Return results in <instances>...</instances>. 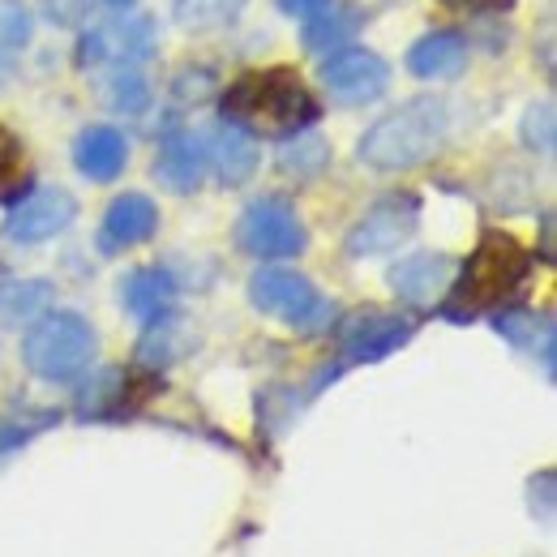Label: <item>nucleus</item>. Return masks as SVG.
Wrapping results in <instances>:
<instances>
[{
	"instance_id": "nucleus-1",
	"label": "nucleus",
	"mask_w": 557,
	"mask_h": 557,
	"mask_svg": "<svg viewBox=\"0 0 557 557\" xmlns=\"http://www.w3.org/2000/svg\"><path fill=\"white\" fill-rule=\"evenodd\" d=\"M322 116L313 90L305 77L287 65L275 70H249L223 90V121L240 134L258 138H296L309 134V125Z\"/></svg>"
},
{
	"instance_id": "nucleus-2",
	"label": "nucleus",
	"mask_w": 557,
	"mask_h": 557,
	"mask_svg": "<svg viewBox=\"0 0 557 557\" xmlns=\"http://www.w3.org/2000/svg\"><path fill=\"white\" fill-rule=\"evenodd\" d=\"M532 275V253L510 236V232H485L481 245L468 253L459 267V283L450 287L442 318L450 322H472L488 309L506 305Z\"/></svg>"
},
{
	"instance_id": "nucleus-3",
	"label": "nucleus",
	"mask_w": 557,
	"mask_h": 557,
	"mask_svg": "<svg viewBox=\"0 0 557 557\" xmlns=\"http://www.w3.org/2000/svg\"><path fill=\"white\" fill-rule=\"evenodd\" d=\"M446 134H450L446 103L433 95H420V99H408L404 108H395L391 116H382L360 138V163L377 172H408L424 159H433Z\"/></svg>"
},
{
	"instance_id": "nucleus-4",
	"label": "nucleus",
	"mask_w": 557,
	"mask_h": 557,
	"mask_svg": "<svg viewBox=\"0 0 557 557\" xmlns=\"http://www.w3.org/2000/svg\"><path fill=\"white\" fill-rule=\"evenodd\" d=\"M95 351H99L95 326L82 313H48L22 339L26 369L35 377H44V382H73V377H82L90 369Z\"/></svg>"
},
{
	"instance_id": "nucleus-5",
	"label": "nucleus",
	"mask_w": 557,
	"mask_h": 557,
	"mask_svg": "<svg viewBox=\"0 0 557 557\" xmlns=\"http://www.w3.org/2000/svg\"><path fill=\"white\" fill-rule=\"evenodd\" d=\"M249 300L267 318H275L283 326H296V331H318L331 318L326 296L305 275L283 271V267H267L249 278Z\"/></svg>"
},
{
	"instance_id": "nucleus-6",
	"label": "nucleus",
	"mask_w": 557,
	"mask_h": 557,
	"mask_svg": "<svg viewBox=\"0 0 557 557\" xmlns=\"http://www.w3.org/2000/svg\"><path fill=\"white\" fill-rule=\"evenodd\" d=\"M236 245L249 258L275 262V258L305 253L309 232H305L300 214L292 210V202H283V198H258L253 207L240 214V223H236Z\"/></svg>"
},
{
	"instance_id": "nucleus-7",
	"label": "nucleus",
	"mask_w": 557,
	"mask_h": 557,
	"mask_svg": "<svg viewBox=\"0 0 557 557\" xmlns=\"http://www.w3.org/2000/svg\"><path fill=\"white\" fill-rule=\"evenodd\" d=\"M420 227V198L417 194H386L364 210L348 232L351 258H377V253H395L404 240H412Z\"/></svg>"
},
{
	"instance_id": "nucleus-8",
	"label": "nucleus",
	"mask_w": 557,
	"mask_h": 557,
	"mask_svg": "<svg viewBox=\"0 0 557 557\" xmlns=\"http://www.w3.org/2000/svg\"><path fill=\"white\" fill-rule=\"evenodd\" d=\"M322 86L335 103H373L391 86V65L369 48H344L322 65Z\"/></svg>"
},
{
	"instance_id": "nucleus-9",
	"label": "nucleus",
	"mask_w": 557,
	"mask_h": 557,
	"mask_svg": "<svg viewBox=\"0 0 557 557\" xmlns=\"http://www.w3.org/2000/svg\"><path fill=\"white\" fill-rule=\"evenodd\" d=\"M150 48H154V22L129 13V17H116V22L99 26V30H90V35L82 39V48H77V65H82V70H86V65L134 70L138 61L150 57Z\"/></svg>"
},
{
	"instance_id": "nucleus-10",
	"label": "nucleus",
	"mask_w": 557,
	"mask_h": 557,
	"mask_svg": "<svg viewBox=\"0 0 557 557\" xmlns=\"http://www.w3.org/2000/svg\"><path fill=\"white\" fill-rule=\"evenodd\" d=\"M73 219H77V198L70 189H35L22 202H13L4 219V236L13 245H39L73 227Z\"/></svg>"
},
{
	"instance_id": "nucleus-11",
	"label": "nucleus",
	"mask_w": 557,
	"mask_h": 557,
	"mask_svg": "<svg viewBox=\"0 0 557 557\" xmlns=\"http://www.w3.org/2000/svg\"><path fill=\"white\" fill-rule=\"evenodd\" d=\"M412 322L399 313H356L339 331V351L348 364H373L386 360L391 351H399L412 339Z\"/></svg>"
},
{
	"instance_id": "nucleus-12",
	"label": "nucleus",
	"mask_w": 557,
	"mask_h": 557,
	"mask_svg": "<svg viewBox=\"0 0 557 557\" xmlns=\"http://www.w3.org/2000/svg\"><path fill=\"white\" fill-rule=\"evenodd\" d=\"M159 227V207L146 198V194H121L108 214H103V227H99V249L103 253H125L141 240H150Z\"/></svg>"
},
{
	"instance_id": "nucleus-13",
	"label": "nucleus",
	"mask_w": 557,
	"mask_h": 557,
	"mask_svg": "<svg viewBox=\"0 0 557 557\" xmlns=\"http://www.w3.org/2000/svg\"><path fill=\"white\" fill-rule=\"evenodd\" d=\"M391 287L399 300L408 305H433L450 292V278H455V262L446 253H412L404 262L391 267Z\"/></svg>"
},
{
	"instance_id": "nucleus-14",
	"label": "nucleus",
	"mask_w": 557,
	"mask_h": 557,
	"mask_svg": "<svg viewBox=\"0 0 557 557\" xmlns=\"http://www.w3.org/2000/svg\"><path fill=\"white\" fill-rule=\"evenodd\" d=\"M125 159H129V141L112 125H90L73 141V163L86 181H99V185L116 181L125 172Z\"/></svg>"
},
{
	"instance_id": "nucleus-15",
	"label": "nucleus",
	"mask_w": 557,
	"mask_h": 557,
	"mask_svg": "<svg viewBox=\"0 0 557 557\" xmlns=\"http://www.w3.org/2000/svg\"><path fill=\"white\" fill-rule=\"evenodd\" d=\"M207 146L194 138V134H176V138L163 141L159 159H154V176L172 189V194H194L207 176Z\"/></svg>"
},
{
	"instance_id": "nucleus-16",
	"label": "nucleus",
	"mask_w": 557,
	"mask_h": 557,
	"mask_svg": "<svg viewBox=\"0 0 557 557\" xmlns=\"http://www.w3.org/2000/svg\"><path fill=\"white\" fill-rule=\"evenodd\" d=\"M172 300H176V283H172L168 271H159V267L134 271V275L121 283V305H125L138 322H146V326H159V322L168 318Z\"/></svg>"
},
{
	"instance_id": "nucleus-17",
	"label": "nucleus",
	"mask_w": 557,
	"mask_h": 557,
	"mask_svg": "<svg viewBox=\"0 0 557 557\" xmlns=\"http://www.w3.org/2000/svg\"><path fill=\"white\" fill-rule=\"evenodd\" d=\"M468 65V39L459 30H429L408 48V70L417 77H455Z\"/></svg>"
},
{
	"instance_id": "nucleus-18",
	"label": "nucleus",
	"mask_w": 557,
	"mask_h": 557,
	"mask_svg": "<svg viewBox=\"0 0 557 557\" xmlns=\"http://www.w3.org/2000/svg\"><path fill=\"white\" fill-rule=\"evenodd\" d=\"M207 163H214V172H219L223 185H245V181L253 176V168H258V146H253L249 134L223 125V129L210 138Z\"/></svg>"
},
{
	"instance_id": "nucleus-19",
	"label": "nucleus",
	"mask_w": 557,
	"mask_h": 557,
	"mask_svg": "<svg viewBox=\"0 0 557 557\" xmlns=\"http://www.w3.org/2000/svg\"><path fill=\"white\" fill-rule=\"evenodd\" d=\"M52 305L48 278H0V322L4 326H30Z\"/></svg>"
},
{
	"instance_id": "nucleus-20",
	"label": "nucleus",
	"mask_w": 557,
	"mask_h": 557,
	"mask_svg": "<svg viewBox=\"0 0 557 557\" xmlns=\"http://www.w3.org/2000/svg\"><path fill=\"white\" fill-rule=\"evenodd\" d=\"M364 26V13L356 9V4H344V9H326V13H318V17H309V26H305V48L309 52H339V48H348L351 35Z\"/></svg>"
},
{
	"instance_id": "nucleus-21",
	"label": "nucleus",
	"mask_w": 557,
	"mask_h": 557,
	"mask_svg": "<svg viewBox=\"0 0 557 557\" xmlns=\"http://www.w3.org/2000/svg\"><path fill=\"white\" fill-rule=\"evenodd\" d=\"M30 189V159L13 129L0 125V202H22Z\"/></svg>"
},
{
	"instance_id": "nucleus-22",
	"label": "nucleus",
	"mask_w": 557,
	"mask_h": 557,
	"mask_svg": "<svg viewBox=\"0 0 557 557\" xmlns=\"http://www.w3.org/2000/svg\"><path fill=\"white\" fill-rule=\"evenodd\" d=\"M103 99H108L116 112L134 116V112H141V108L150 103V86H146V77H141V73L116 70L108 82H103Z\"/></svg>"
},
{
	"instance_id": "nucleus-23",
	"label": "nucleus",
	"mask_w": 557,
	"mask_h": 557,
	"mask_svg": "<svg viewBox=\"0 0 557 557\" xmlns=\"http://www.w3.org/2000/svg\"><path fill=\"white\" fill-rule=\"evenodd\" d=\"M35 35V13L22 0H0V52H22Z\"/></svg>"
},
{
	"instance_id": "nucleus-24",
	"label": "nucleus",
	"mask_w": 557,
	"mask_h": 557,
	"mask_svg": "<svg viewBox=\"0 0 557 557\" xmlns=\"http://www.w3.org/2000/svg\"><path fill=\"white\" fill-rule=\"evenodd\" d=\"M322 163H326V141L318 138V134H296V141H287L278 150V168L283 172H296V176H309Z\"/></svg>"
},
{
	"instance_id": "nucleus-25",
	"label": "nucleus",
	"mask_w": 557,
	"mask_h": 557,
	"mask_svg": "<svg viewBox=\"0 0 557 557\" xmlns=\"http://www.w3.org/2000/svg\"><path fill=\"white\" fill-rule=\"evenodd\" d=\"M523 146L528 150H541V154L554 150V103L549 99L528 108V116H523Z\"/></svg>"
},
{
	"instance_id": "nucleus-26",
	"label": "nucleus",
	"mask_w": 557,
	"mask_h": 557,
	"mask_svg": "<svg viewBox=\"0 0 557 557\" xmlns=\"http://www.w3.org/2000/svg\"><path fill=\"white\" fill-rule=\"evenodd\" d=\"M52 26H82L86 22V0H39Z\"/></svg>"
},
{
	"instance_id": "nucleus-27",
	"label": "nucleus",
	"mask_w": 557,
	"mask_h": 557,
	"mask_svg": "<svg viewBox=\"0 0 557 557\" xmlns=\"http://www.w3.org/2000/svg\"><path fill=\"white\" fill-rule=\"evenodd\" d=\"M335 0H278V9L287 13V17H318V13H326Z\"/></svg>"
},
{
	"instance_id": "nucleus-28",
	"label": "nucleus",
	"mask_w": 557,
	"mask_h": 557,
	"mask_svg": "<svg viewBox=\"0 0 557 557\" xmlns=\"http://www.w3.org/2000/svg\"><path fill=\"white\" fill-rule=\"evenodd\" d=\"M450 9H468V13H506L515 0H442Z\"/></svg>"
},
{
	"instance_id": "nucleus-29",
	"label": "nucleus",
	"mask_w": 557,
	"mask_h": 557,
	"mask_svg": "<svg viewBox=\"0 0 557 557\" xmlns=\"http://www.w3.org/2000/svg\"><path fill=\"white\" fill-rule=\"evenodd\" d=\"M214 4H219V9H223V13H232V9H236V4H240V0H214Z\"/></svg>"
},
{
	"instance_id": "nucleus-30",
	"label": "nucleus",
	"mask_w": 557,
	"mask_h": 557,
	"mask_svg": "<svg viewBox=\"0 0 557 557\" xmlns=\"http://www.w3.org/2000/svg\"><path fill=\"white\" fill-rule=\"evenodd\" d=\"M103 4H112V9H129L134 0H103Z\"/></svg>"
},
{
	"instance_id": "nucleus-31",
	"label": "nucleus",
	"mask_w": 557,
	"mask_h": 557,
	"mask_svg": "<svg viewBox=\"0 0 557 557\" xmlns=\"http://www.w3.org/2000/svg\"><path fill=\"white\" fill-rule=\"evenodd\" d=\"M4 82H9V65H0V86H4Z\"/></svg>"
}]
</instances>
